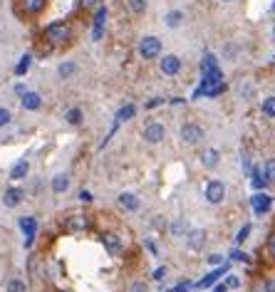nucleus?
Segmentation results:
<instances>
[{
    "label": "nucleus",
    "instance_id": "42",
    "mask_svg": "<svg viewBox=\"0 0 275 292\" xmlns=\"http://www.w3.org/2000/svg\"><path fill=\"white\" fill-rule=\"evenodd\" d=\"M263 290H266V292H275V278H271V280H266Z\"/></svg>",
    "mask_w": 275,
    "mask_h": 292
},
{
    "label": "nucleus",
    "instance_id": "11",
    "mask_svg": "<svg viewBox=\"0 0 275 292\" xmlns=\"http://www.w3.org/2000/svg\"><path fill=\"white\" fill-rule=\"evenodd\" d=\"M20 228L25 233V248H30L32 245V238H35V230H37V223H35V218H30V216H22L20 218Z\"/></svg>",
    "mask_w": 275,
    "mask_h": 292
},
{
    "label": "nucleus",
    "instance_id": "43",
    "mask_svg": "<svg viewBox=\"0 0 275 292\" xmlns=\"http://www.w3.org/2000/svg\"><path fill=\"white\" fill-rule=\"evenodd\" d=\"M161 104H164V99H161V97H156V99H151L146 107H149V109H154V107H161Z\"/></svg>",
    "mask_w": 275,
    "mask_h": 292
},
{
    "label": "nucleus",
    "instance_id": "48",
    "mask_svg": "<svg viewBox=\"0 0 275 292\" xmlns=\"http://www.w3.org/2000/svg\"><path fill=\"white\" fill-rule=\"evenodd\" d=\"M15 92H17V94H20V97H22V94H25V92H27V89H25V87H22V84H17V87H15Z\"/></svg>",
    "mask_w": 275,
    "mask_h": 292
},
{
    "label": "nucleus",
    "instance_id": "33",
    "mask_svg": "<svg viewBox=\"0 0 275 292\" xmlns=\"http://www.w3.org/2000/svg\"><path fill=\"white\" fill-rule=\"evenodd\" d=\"M7 292H25V283L17 280V278H12V280L7 283Z\"/></svg>",
    "mask_w": 275,
    "mask_h": 292
},
{
    "label": "nucleus",
    "instance_id": "14",
    "mask_svg": "<svg viewBox=\"0 0 275 292\" xmlns=\"http://www.w3.org/2000/svg\"><path fill=\"white\" fill-rule=\"evenodd\" d=\"M22 196H25V193H22V188H15V186H12V188H7V191H5L2 203H5L7 208H15V206H20Z\"/></svg>",
    "mask_w": 275,
    "mask_h": 292
},
{
    "label": "nucleus",
    "instance_id": "52",
    "mask_svg": "<svg viewBox=\"0 0 275 292\" xmlns=\"http://www.w3.org/2000/svg\"><path fill=\"white\" fill-rule=\"evenodd\" d=\"M223 2H231V0H223Z\"/></svg>",
    "mask_w": 275,
    "mask_h": 292
},
{
    "label": "nucleus",
    "instance_id": "37",
    "mask_svg": "<svg viewBox=\"0 0 275 292\" xmlns=\"http://www.w3.org/2000/svg\"><path fill=\"white\" fill-rule=\"evenodd\" d=\"M10 119H12V114H10L5 107H0V127H7V124H10Z\"/></svg>",
    "mask_w": 275,
    "mask_h": 292
},
{
    "label": "nucleus",
    "instance_id": "3",
    "mask_svg": "<svg viewBox=\"0 0 275 292\" xmlns=\"http://www.w3.org/2000/svg\"><path fill=\"white\" fill-rule=\"evenodd\" d=\"M223 82V72H221V67H213V70H206L204 72V79H201V87L194 92V99H199V97H204V92L211 89V87H216V84H221Z\"/></svg>",
    "mask_w": 275,
    "mask_h": 292
},
{
    "label": "nucleus",
    "instance_id": "29",
    "mask_svg": "<svg viewBox=\"0 0 275 292\" xmlns=\"http://www.w3.org/2000/svg\"><path fill=\"white\" fill-rule=\"evenodd\" d=\"M30 65H32V57H30V55H22V57H20V62H17V67H15V74H17V77H22V74L30 70Z\"/></svg>",
    "mask_w": 275,
    "mask_h": 292
},
{
    "label": "nucleus",
    "instance_id": "51",
    "mask_svg": "<svg viewBox=\"0 0 275 292\" xmlns=\"http://www.w3.org/2000/svg\"><path fill=\"white\" fill-rule=\"evenodd\" d=\"M273 35H275V25H273Z\"/></svg>",
    "mask_w": 275,
    "mask_h": 292
},
{
    "label": "nucleus",
    "instance_id": "25",
    "mask_svg": "<svg viewBox=\"0 0 275 292\" xmlns=\"http://www.w3.org/2000/svg\"><path fill=\"white\" fill-rule=\"evenodd\" d=\"M266 258H268L271 265H275V230L268 235V240H266Z\"/></svg>",
    "mask_w": 275,
    "mask_h": 292
},
{
    "label": "nucleus",
    "instance_id": "21",
    "mask_svg": "<svg viewBox=\"0 0 275 292\" xmlns=\"http://www.w3.org/2000/svg\"><path fill=\"white\" fill-rule=\"evenodd\" d=\"M67 188H69V176L67 173H60V176L52 178V191H55V193H65Z\"/></svg>",
    "mask_w": 275,
    "mask_h": 292
},
{
    "label": "nucleus",
    "instance_id": "23",
    "mask_svg": "<svg viewBox=\"0 0 275 292\" xmlns=\"http://www.w3.org/2000/svg\"><path fill=\"white\" fill-rule=\"evenodd\" d=\"M191 228H189V220L186 218H176L174 223H171V233L176 235V238H181V235H186Z\"/></svg>",
    "mask_w": 275,
    "mask_h": 292
},
{
    "label": "nucleus",
    "instance_id": "6",
    "mask_svg": "<svg viewBox=\"0 0 275 292\" xmlns=\"http://www.w3.org/2000/svg\"><path fill=\"white\" fill-rule=\"evenodd\" d=\"M181 139L191 146L199 144V142L204 139V129H201L199 124H184V127H181Z\"/></svg>",
    "mask_w": 275,
    "mask_h": 292
},
{
    "label": "nucleus",
    "instance_id": "13",
    "mask_svg": "<svg viewBox=\"0 0 275 292\" xmlns=\"http://www.w3.org/2000/svg\"><path fill=\"white\" fill-rule=\"evenodd\" d=\"M20 102H22V109H27V112H35V109L42 107V97L37 92H25Z\"/></svg>",
    "mask_w": 275,
    "mask_h": 292
},
{
    "label": "nucleus",
    "instance_id": "7",
    "mask_svg": "<svg viewBox=\"0 0 275 292\" xmlns=\"http://www.w3.org/2000/svg\"><path fill=\"white\" fill-rule=\"evenodd\" d=\"M251 206H253L256 216H263V213H268V211H271V206H273V198H271L268 193H256V196L251 198Z\"/></svg>",
    "mask_w": 275,
    "mask_h": 292
},
{
    "label": "nucleus",
    "instance_id": "10",
    "mask_svg": "<svg viewBox=\"0 0 275 292\" xmlns=\"http://www.w3.org/2000/svg\"><path fill=\"white\" fill-rule=\"evenodd\" d=\"M186 243H189L191 250H201V248L206 245V230H201V228L189 230V233H186Z\"/></svg>",
    "mask_w": 275,
    "mask_h": 292
},
{
    "label": "nucleus",
    "instance_id": "4",
    "mask_svg": "<svg viewBox=\"0 0 275 292\" xmlns=\"http://www.w3.org/2000/svg\"><path fill=\"white\" fill-rule=\"evenodd\" d=\"M223 198H226V186H223V181H208L206 183V201L208 203H223Z\"/></svg>",
    "mask_w": 275,
    "mask_h": 292
},
{
    "label": "nucleus",
    "instance_id": "27",
    "mask_svg": "<svg viewBox=\"0 0 275 292\" xmlns=\"http://www.w3.org/2000/svg\"><path fill=\"white\" fill-rule=\"evenodd\" d=\"M268 183H271V181L266 178L263 168H256V173H253V188H258V191H261V188H266Z\"/></svg>",
    "mask_w": 275,
    "mask_h": 292
},
{
    "label": "nucleus",
    "instance_id": "35",
    "mask_svg": "<svg viewBox=\"0 0 275 292\" xmlns=\"http://www.w3.org/2000/svg\"><path fill=\"white\" fill-rule=\"evenodd\" d=\"M263 173H266L268 181H275V158H271V161L263 166Z\"/></svg>",
    "mask_w": 275,
    "mask_h": 292
},
{
    "label": "nucleus",
    "instance_id": "44",
    "mask_svg": "<svg viewBox=\"0 0 275 292\" xmlns=\"http://www.w3.org/2000/svg\"><path fill=\"white\" fill-rule=\"evenodd\" d=\"M129 292H146V285H144V283H134Z\"/></svg>",
    "mask_w": 275,
    "mask_h": 292
},
{
    "label": "nucleus",
    "instance_id": "49",
    "mask_svg": "<svg viewBox=\"0 0 275 292\" xmlns=\"http://www.w3.org/2000/svg\"><path fill=\"white\" fill-rule=\"evenodd\" d=\"M226 290H228V288H226V283H223V285H218V288H216L213 292H226Z\"/></svg>",
    "mask_w": 275,
    "mask_h": 292
},
{
    "label": "nucleus",
    "instance_id": "50",
    "mask_svg": "<svg viewBox=\"0 0 275 292\" xmlns=\"http://www.w3.org/2000/svg\"><path fill=\"white\" fill-rule=\"evenodd\" d=\"M271 10H273V12H275V2H273V7H271Z\"/></svg>",
    "mask_w": 275,
    "mask_h": 292
},
{
    "label": "nucleus",
    "instance_id": "5",
    "mask_svg": "<svg viewBox=\"0 0 275 292\" xmlns=\"http://www.w3.org/2000/svg\"><path fill=\"white\" fill-rule=\"evenodd\" d=\"M164 137H166L164 124L151 122V124H146V127H144V139H146L149 144H159V142H164Z\"/></svg>",
    "mask_w": 275,
    "mask_h": 292
},
{
    "label": "nucleus",
    "instance_id": "40",
    "mask_svg": "<svg viewBox=\"0 0 275 292\" xmlns=\"http://www.w3.org/2000/svg\"><path fill=\"white\" fill-rule=\"evenodd\" d=\"M99 2H102V0H79L82 7H99Z\"/></svg>",
    "mask_w": 275,
    "mask_h": 292
},
{
    "label": "nucleus",
    "instance_id": "20",
    "mask_svg": "<svg viewBox=\"0 0 275 292\" xmlns=\"http://www.w3.org/2000/svg\"><path fill=\"white\" fill-rule=\"evenodd\" d=\"M119 206L127 208V211H139V198L134 193H122L119 196Z\"/></svg>",
    "mask_w": 275,
    "mask_h": 292
},
{
    "label": "nucleus",
    "instance_id": "18",
    "mask_svg": "<svg viewBox=\"0 0 275 292\" xmlns=\"http://www.w3.org/2000/svg\"><path fill=\"white\" fill-rule=\"evenodd\" d=\"M27 171H30V163H27L25 158H20V161L12 166V171H10V178L20 181V178H25V176H27Z\"/></svg>",
    "mask_w": 275,
    "mask_h": 292
},
{
    "label": "nucleus",
    "instance_id": "24",
    "mask_svg": "<svg viewBox=\"0 0 275 292\" xmlns=\"http://www.w3.org/2000/svg\"><path fill=\"white\" fill-rule=\"evenodd\" d=\"M134 114H137V107H134V104H127V107H122V109L117 112V122H119V124H122V122H129Z\"/></svg>",
    "mask_w": 275,
    "mask_h": 292
},
{
    "label": "nucleus",
    "instance_id": "22",
    "mask_svg": "<svg viewBox=\"0 0 275 292\" xmlns=\"http://www.w3.org/2000/svg\"><path fill=\"white\" fill-rule=\"evenodd\" d=\"M218 158H221L218 148H206V151H204V166H206V168H216V166H218Z\"/></svg>",
    "mask_w": 275,
    "mask_h": 292
},
{
    "label": "nucleus",
    "instance_id": "47",
    "mask_svg": "<svg viewBox=\"0 0 275 292\" xmlns=\"http://www.w3.org/2000/svg\"><path fill=\"white\" fill-rule=\"evenodd\" d=\"M189 288H191V285H189V283H184V285H176V290L174 292H186Z\"/></svg>",
    "mask_w": 275,
    "mask_h": 292
},
{
    "label": "nucleus",
    "instance_id": "39",
    "mask_svg": "<svg viewBox=\"0 0 275 292\" xmlns=\"http://www.w3.org/2000/svg\"><path fill=\"white\" fill-rule=\"evenodd\" d=\"M208 263H211V265H221V263H223V255L213 253V255H208Z\"/></svg>",
    "mask_w": 275,
    "mask_h": 292
},
{
    "label": "nucleus",
    "instance_id": "34",
    "mask_svg": "<svg viewBox=\"0 0 275 292\" xmlns=\"http://www.w3.org/2000/svg\"><path fill=\"white\" fill-rule=\"evenodd\" d=\"M226 92V82H221V84H216V87H211L204 92V97H218V94H223Z\"/></svg>",
    "mask_w": 275,
    "mask_h": 292
},
{
    "label": "nucleus",
    "instance_id": "28",
    "mask_svg": "<svg viewBox=\"0 0 275 292\" xmlns=\"http://www.w3.org/2000/svg\"><path fill=\"white\" fill-rule=\"evenodd\" d=\"M127 5H129V10H132L134 15H144V12H146L149 0H127Z\"/></svg>",
    "mask_w": 275,
    "mask_h": 292
},
{
    "label": "nucleus",
    "instance_id": "16",
    "mask_svg": "<svg viewBox=\"0 0 275 292\" xmlns=\"http://www.w3.org/2000/svg\"><path fill=\"white\" fill-rule=\"evenodd\" d=\"M89 228V218L87 216H69L67 218V230L69 233H79Z\"/></svg>",
    "mask_w": 275,
    "mask_h": 292
},
{
    "label": "nucleus",
    "instance_id": "12",
    "mask_svg": "<svg viewBox=\"0 0 275 292\" xmlns=\"http://www.w3.org/2000/svg\"><path fill=\"white\" fill-rule=\"evenodd\" d=\"M47 7V0H20V10L25 15H40Z\"/></svg>",
    "mask_w": 275,
    "mask_h": 292
},
{
    "label": "nucleus",
    "instance_id": "2",
    "mask_svg": "<svg viewBox=\"0 0 275 292\" xmlns=\"http://www.w3.org/2000/svg\"><path fill=\"white\" fill-rule=\"evenodd\" d=\"M139 55H141L144 60H156V57L161 55V40L154 37V35L141 37V42H139Z\"/></svg>",
    "mask_w": 275,
    "mask_h": 292
},
{
    "label": "nucleus",
    "instance_id": "17",
    "mask_svg": "<svg viewBox=\"0 0 275 292\" xmlns=\"http://www.w3.org/2000/svg\"><path fill=\"white\" fill-rule=\"evenodd\" d=\"M102 240H104V245H107V250H109L112 255H117V253L122 250V238H119V235L107 233V235H102Z\"/></svg>",
    "mask_w": 275,
    "mask_h": 292
},
{
    "label": "nucleus",
    "instance_id": "32",
    "mask_svg": "<svg viewBox=\"0 0 275 292\" xmlns=\"http://www.w3.org/2000/svg\"><path fill=\"white\" fill-rule=\"evenodd\" d=\"M77 72V65L74 62H65V65H60V70H57V74L62 77V79H67L69 74H74Z\"/></svg>",
    "mask_w": 275,
    "mask_h": 292
},
{
    "label": "nucleus",
    "instance_id": "26",
    "mask_svg": "<svg viewBox=\"0 0 275 292\" xmlns=\"http://www.w3.org/2000/svg\"><path fill=\"white\" fill-rule=\"evenodd\" d=\"M261 109H263V114L268 119H275V97H266L263 104H261Z\"/></svg>",
    "mask_w": 275,
    "mask_h": 292
},
{
    "label": "nucleus",
    "instance_id": "30",
    "mask_svg": "<svg viewBox=\"0 0 275 292\" xmlns=\"http://www.w3.org/2000/svg\"><path fill=\"white\" fill-rule=\"evenodd\" d=\"M213 67H218V57H216L213 52H206V57H204V62H201V72L213 70Z\"/></svg>",
    "mask_w": 275,
    "mask_h": 292
},
{
    "label": "nucleus",
    "instance_id": "1",
    "mask_svg": "<svg viewBox=\"0 0 275 292\" xmlns=\"http://www.w3.org/2000/svg\"><path fill=\"white\" fill-rule=\"evenodd\" d=\"M45 37L52 42V45H65L72 40V27L67 22H52L45 27Z\"/></svg>",
    "mask_w": 275,
    "mask_h": 292
},
{
    "label": "nucleus",
    "instance_id": "19",
    "mask_svg": "<svg viewBox=\"0 0 275 292\" xmlns=\"http://www.w3.org/2000/svg\"><path fill=\"white\" fill-rule=\"evenodd\" d=\"M164 22H166V27L176 30V27H179V25L184 22V12H181V10H171V12H166Z\"/></svg>",
    "mask_w": 275,
    "mask_h": 292
},
{
    "label": "nucleus",
    "instance_id": "41",
    "mask_svg": "<svg viewBox=\"0 0 275 292\" xmlns=\"http://www.w3.org/2000/svg\"><path fill=\"white\" fill-rule=\"evenodd\" d=\"M166 278V268H156L154 270V280H164Z\"/></svg>",
    "mask_w": 275,
    "mask_h": 292
},
{
    "label": "nucleus",
    "instance_id": "45",
    "mask_svg": "<svg viewBox=\"0 0 275 292\" xmlns=\"http://www.w3.org/2000/svg\"><path fill=\"white\" fill-rule=\"evenodd\" d=\"M79 201L89 203V201H92V193H89V191H82V193H79Z\"/></svg>",
    "mask_w": 275,
    "mask_h": 292
},
{
    "label": "nucleus",
    "instance_id": "46",
    "mask_svg": "<svg viewBox=\"0 0 275 292\" xmlns=\"http://www.w3.org/2000/svg\"><path fill=\"white\" fill-rule=\"evenodd\" d=\"M226 288H238V278H231V280L226 283Z\"/></svg>",
    "mask_w": 275,
    "mask_h": 292
},
{
    "label": "nucleus",
    "instance_id": "38",
    "mask_svg": "<svg viewBox=\"0 0 275 292\" xmlns=\"http://www.w3.org/2000/svg\"><path fill=\"white\" fill-rule=\"evenodd\" d=\"M231 258H233V260H238V263H248V255H246V253H241V250H233V253H231Z\"/></svg>",
    "mask_w": 275,
    "mask_h": 292
},
{
    "label": "nucleus",
    "instance_id": "36",
    "mask_svg": "<svg viewBox=\"0 0 275 292\" xmlns=\"http://www.w3.org/2000/svg\"><path fill=\"white\" fill-rule=\"evenodd\" d=\"M248 235H251V225L246 223V225L238 230V235H236V243H238V245H241V243H246V240H248Z\"/></svg>",
    "mask_w": 275,
    "mask_h": 292
},
{
    "label": "nucleus",
    "instance_id": "15",
    "mask_svg": "<svg viewBox=\"0 0 275 292\" xmlns=\"http://www.w3.org/2000/svg\"><path fill=\"white\" fill-rule=\"evenodd\" d=\"M226 273H228V265H218V270H213V273H208L206 278H204V280L199 283V288L204 290V288H211V285H216V283H218V280H221V278H223Z\"/></svg>",
    "mask_w": 275,
    "mask_h": 292
},
{
    "label": "nucleus",
    "instance_id": "8",
    "mask_svg": "<svg viewBox=\"0 0 275 292\" xmlns=\"http://www.w3.org/2000/svg\"><path fill=\"white\" fill-rule=\"evenodd\" d=\"M161 72L166 77H174V74L181 72V57L179 55H164L161 60Z\"/></svg>",
    "mask_w": 275,
    "mask_h": 292
},
{
    "label": "nucleus",
    "instance_id": "31",
    "mask_svg": "<svg viewBox=\"0 0 275 292\" xmlns=\"http://www.w3.org/2000/svg\"><path fill=\"white\" fill-rule=\"evenodd\" d=\"M65 119H67L72 127H77V124H82V112H79V109L74 107V109H69L67 114H65Z\"/></svg>",
    "mask_w": 275,
    "mask_h": 292
},
{
    "label": "nucleus",
    "instance_id": "9",
    "mask_svg": "<svg viewBox=\"0 0 275 292\" xmlns=\"http://www.w3.org/2000/svg\"><path fill=\"white\" fill-rule=\"evenodd\" d=\"M104 22H107V7H104V5H99V7H97V15H94L92 40H102V35H104Z\"/></svg>",
    "mask_w": 275,
    "mask_h": 292
}]
</instances>
